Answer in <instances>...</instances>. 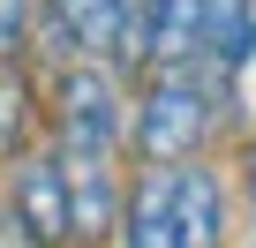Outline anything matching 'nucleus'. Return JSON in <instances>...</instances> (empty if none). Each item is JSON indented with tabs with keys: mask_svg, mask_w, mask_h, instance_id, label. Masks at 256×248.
Returning a JSON list of instances; mask_svg holds the SVG:
<instances>
[{
	"mask_svg": "<svg viewBox=\"0 0 256 248\" xmlns=\"http://www.w3.org/2000/svg\"><path fill=\"white\" fill-rule=\"evenodd\" d=\"M0 248H38L30 233H23V218H16V203L0 196Z\"/></svg>",
	"mask_w": 256,
	"mask_h": 248,
	"instance_id": "nucleus-11",
	"label": "nucleus"
},
{
	"mask_svg": "<svg viewBox=\"0 0 256 248\" xmlns=\"http://www.w3.org/2000/svg\"><path fill=\"white\" fill-rule=\"evenodd\" d=\"M174 248H226V188L204 158L174 166Z\"/></svg>",
	"mask_w": 256,
	"mask_h": 248,
	"instance_id": "nucleus-6",
	"label": "nucleus"
},
{
	"mask_svg": "<svg viewBox=\"0 0 256 248\" xmlns=\"http://www.w3.org/2000/svg\"><path fill=\"white\" fill-rule=\"evenodd\" d=\"M136 38L158 68H196L204 53V0H136Z\"/></svg>",
	"mask_w": 256,
	"mask_h": 248,
	"instance_id": "nucleus-7",
	"label": "nucleus"
},
{
	"mask_svg": "<svg viewBox=\"0 0 256 248\" xmlns=\"http://www.w3.org/2000/svg\"><path fill=\"white\" fill-rule=\"evenodd\" d=\"M211 128V105H204V83L196 68H158L151 90H144V113H136V143L151 166H188L196 143Z\"/></svg>",
	"mask_w": 256,
	"mask_h": 248,
	"instance_id": "nucleus-2",
	"label": "nucleus"
},
{
	"mask_svg": "<svg viewBox=\"0 0 256 248\" xmlns=\"http://www.w3.org/2000/svg\"><path fill=\"white\" fill-rule=\"evenodd\" d=\"M23 143H30V83L0 68V151H23Z\"/></svg>",
	"mask_w": 256,
	"mask_h": 248,
	"instance_id": "nucleus-9",
	"label": "nucleus"
},
{
	"mask_svg": "<svg viewBox=\"0 0 256 248\" xmlns=\"http://www.w3.org/2000/svg\"><path fill=\"white\" fill-rule=\"evenodd\" d=\"M30 45V0H0V68H16Z\"/></svg>",
	"mask_w": 256,
	"mask_h": 248,
	"instance_id": "nucleus-10",
	"label": "nucleus"
},
{
	"mask_svg": "<svg viewBox=\"0 0 256 248\" xmlns=\"http://www.w3.org/2000/svg\"><path fill=\"white\" fill-rule=\"evenodd\" d=\"M53 15L76 30L83 60H106V68H120V60H144L136 8H128V0H53Z\"/></svg>",
	"mask_w": 256,
	"mask_h": 248,
	"instance_id": "nucleus-4",
	"label": "nucleus"
},
{
	"mask_svg": "<svg viewBox=\"0 0 256 248\" xmlns=\"http://www.w3.org/2000/svg\"><path fill=\"white\" fill-rule=\"evenodd\" d=\"M248 181H256V173H248Z\"/></svg>",
	"mask_w": 256,
	"mask_h": 248,
	"instance_id": "nucleus-12",
	"label": "nucleus"
},
{
	"mask_svg": "<svg viewBox=\"0 0 256 248\" xmlns=\"http://www.w3.org/2000/svg\"><path fill=\"white\" fill-rule=\"evenodd\" d=\"M60 158V188H68V241H106L120 226V173L106 151H53Z\"/></svg>",
	"mask_w": 256,
	"mask_h": 248,
	"instance_id": "nucleus-3",
	"label": "nucleus"
},
{
	"mask_svg": "<svg viewBox=\"0 0 256 248\" xmlns=\"http://www.w3.org/2000/svg\"><path fill=\"white\" fill-rule=\"evenodd\" d=\"M113 233H120V248H174V166H144Z\"/></svg>",
	"mask_w": 256,
	"mask_h": 248,
	"instance_id": "nucleus-8",
	"label": "nucleus"
},
{
	"mask_svg": "<svg viewBox=\"0 0 256 248\" xmlns=\"http://www.w3.org/2000/svg\"><path fill=\"white\" fill-rule=\"evenodd\" d=\"M53 128H60V151H120L128 136V98H120V75L106 60H68L60 83H53Z\"/></svg>",
	"mask_w": 256,
	"mask_h": 248,
	"instance_id": "nucleus-1",
	"label": "nucleus"
},
{
	"mask_svg": "<svg viewBox=\"0 0 256 248\" xmlns=\"http://www.w3.org/2000/svg\"><path fill=\"white\" fill-rule=\"evenodd\" d=\"M8 203H16V218H23V233L38 248H68V188H60V158L53 151H38V158L16 166Z\"/></svg>",
	"mask_w": 256,
	"mask_h": 248,
	"instance_id": "nucleus-5",
	"label": "nucleus"
}]
</instances>
